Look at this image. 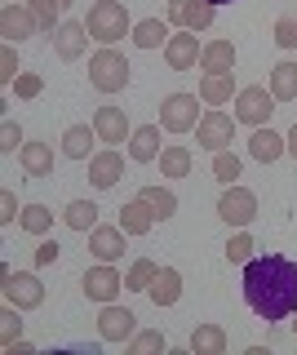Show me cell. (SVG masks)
Returning a JSON list of instances; mask_svg holds the SVG:
<instances>
[{
    "mask_svg": "<svg viewBox=\"0 0 297 355\" xmlns=\"http://www.w3.org/2000/svg\"><path fill=\"white\" fill-rule=\"evenodd\" d=\"M244 302L258 320H293L297 311V262L284 253H262L244 262Z\"/></svg>",
    "mask_w": 297,
    "mask_h": 355,
    "instance_id": "1",
    "label": "cell"
},
{
    "mask_svg": "<svg viewBox=\"0 0 297 355\" xmlns=\"http://www.w3.org/2000/svg\"><path fill=\"white\" fill-rule=\"evenodd\" d=\"M84 27H89V36L98 44H116V40L134 36V18H129V9L120 0H98V5H89Z\"/></svg>",
    "mask_w": 297,
    "mask_h": 355,
    "instance_id": "2",
    "label": "cell"
},
{
    "mask_svg": "<svg viewBox=\"0 0 297 355\" xmlns=\"http://www.w3.org/2000/svg\"><path fill=\"white\" fill-rule=\"evenodd\" d=\"M129 76H134V67H129V58L116 49V44H102V49L89 58V85L98 94H120V89L129 85Z\"/></svg>",
    "mask_w": 297,
    "mask_h": 355,
    "instance_id": "3",
    "label": "cell"
},
{
    "mask_svg": "<svg viewBox=\"0 0 297 355\" xmlns=\"http://www.w3.org/2000/svg\"><path fill=\"white\" fill-rule=\"evenodd\" d=\"M271 116H275V94H271V85H244V89L235 94V120H240V125L262 129V125H271Z\"/></svg>",
    "mask_w": 297,
    "mask_h": 355,
    "instance_id": "4",
    "label": "cell"
},
{
    "mask_svg": "<svg viewBox=\"0 0 297 355\" xmlns=\"http://www.w3.org/2000/svg\"><path fill=\"white\" fill-rule=\"evenodd\" d=\"M0 280H5V302H14L18 311H36L40 302H45V284H40V275L0 266Z\"/></svg>",
    "mask_w": 297,
    "mask_h": 355,
    "instance_id": "5",
    "label": "cell"
},
{
    "mask_svg": "<svg viewBox=\"0 0 297 355\" xmlns=\"http://www.w3.org/2000/svg\"><path fill=\"white\" fill-rule=\"evenodd\" d=\"M195 125H200V98H195V94H169L160 103V129L191 133Z\"/></svg>",
    "mask_w": 297,
    "mask_h": 355,
    "instance_id": "6",
    "label": "cell"
},
{
    "mask_svg": "<svg viewBox=\"0 0 297 355\" xmlns=\"http://www.w3.org/2000/svg\"><path fill=\"white\" fill-rule=\"evenodd\" d=\"M235 116H226V111H204L200 125H195V142H200L204 151H226L231 142H235Z\"/></svg>",
    "mask_w": 297,
    "mask_h": 355,
    "instance_id": "7",
    "label": "cell"
},
{
    "mask_svg": "<svg viewBox=\"0 0 297 355\" xmlns=\"http://www.w3.org/2000/svg\"><path fill=\"white\" fill-rule=\"evenodd\" d=\"M217 218L226 222V227H249L253 218H258V196L249 191V187H235L231 182L226 191H222V200H217Z\"/></svg>",
    "mask_w": 297,
    "mask_h": 355,
    "instance_id": "8",
    "label": "cell"
},
{
    "mask_svg": "<svg viewBox=\"0 0 297 355\" xmlns=\"http://www.w3.org/2000/svg\"><path fill=\"white\" fill-rule=\"evenodd\" d=\"M80 284H84V297H89V302H116L120 288H125V275L116 271V262H98V266L84 271Z\"/></svg>",
    "mask_w": 297,
    "mask_h": 355,
    "instance_id": "9",
    "label": "cell"
},
{
    "mask_svg": "<svg viewBox=\"0 0 297 355\" xmlns=\"http://www.w3.org/2000/svg\"><path fill=\"white\" fill-rule=\"evenodd\" d=\"M213 18H217V5H208V0H169V27L208 31Z\"/></svg>",
    "mask_w": 297,
    "mask_h": 355,
    "instance_id": "10",
    "label": "cell"
},
{
    "mask_svg": "<svg viewBox=\"0 0 297 355\" xmlns=\"http://www.w3.org/2000/svg\"><path fill=\"white\" fill-rule=\"evenodd\" d=\"M138 333V315L129 306L102 302V315H98V338L102 342H129Z\"/></svg>",
    "mask_w": 297,
    "mask_h": 355,
    "instance_id": "11",
    "label": "cell"
},
{
    "mask_svg": "<svg viewBox=\"0 0 297 355\" xmlns=\"http://www.w3.org/2000/svg\"><path fill=\"white\" fill-rule=\"evenodd\" d=\"M89 27L84 22H75V18H62V27L53 31V53H58L62 62H80L84 58V49H89Z\"/></svg>",
    "mask_w": 297,
    "mask_h": 355,
    "instance_id": "12",
    "label": "cell"
},
{
    "mask_svg": "<svg viewBox=\"0 0 297 355\" xmlns=\"http://www.w3.org/2000/svg\"><path fill=\"white\" fill-rule=\"evenodd\" d=\"M200 49H204V44L195 40V31L178 27V31L169 36V44H164V62H169L173 71H195V62H200Z\"/></svg>",
    "mask_w": 297,
    "mask_h": 355,
    "instance_id": "13",
    "label": "cell"
},
{
    "mask_svg": "<svg viewBox=\"0 0 297 355\" xmlns=\"http://www.w3.org/2000/svg\"><path fill=\"white\" fill-rule=\"evenodd\" d=\"M36 14H31V5L23 0V5H0V36H5L9 44H18V40H27V36H36Z\"/></svg>",
    "mask_w": 297,
    "mask_h": 355,
    "instance_id": "14",
    "label": "cell"
},
{
    "mask_svg": "<svg viewBox=\"0 0 297 355\" xmlns=\"http://www.w3.org/2000/svg\"><path fill=\"white\" fill-rule=\"evenodd\" d=\"M93 129H98V142H107V147H120V142L134 138L129 116H125L120 107H98V111H93Z\"/></svg>",
    "mask_w": 297,
    "mask_h": 355,
    "instance_id": "15",
    "label": "cell"
},
{
    "mask_svg": "<svg viewBox=\"0 0 297 355\" xmlns=\"http://www.w3.org/2000/svg\"><path fill=\"white\" fill-rule=\"evenodd\" d=\"M125 178V155H120L116 147H107V151H98L93 160H89V182L98 187V191H111V187Z\"/></svg>",
    "mask_w": 297,
    "mask_h": 355,
    "instance_id": "16",
    "label": "cell"
},
{
    "mask_svg": "<svg viewBox=\"0 0 297 355\" xmlns=\"http://www.w3.org/2000/svg\"><path fill=\"white\" fill-rule=\"evenodd\" d=\"M125 240H129L125 227H93L89 231V253L98 262H120L125 258Z\"/></svg>",
    "mask_w": 297,
    "mask_h": 355,
    "instance_id": "17",
    "label": "cell"
},
{
    "mask_svg": "<svg viewBox=\"0 0 297 355\" xmlns=\"http://www.w3.org/2000/svg\"><path fill=\"white\" fill-rule=\"evenodd\" d=\"M235 71H204L200 76V103L204 107H226L235 98Z\"/></svg>",
    "mask_w": 297,
    "mask_h": 355,
    "instance_id": "18",
    "label": "cell"
},
{
    "mask_svg": "<svg viewBox=\"0 0 297 355\" xmlns=\"http://www.w3.org/2000/svg\"><path fill=\"white\" fill-rule=\"evenodd\" d=\"M284 151H289V138H284V133H275L271 125L253 129V138H249V155H253V160H262V164H275Z\"/></svg>",
    "mask_w": 297,
    "mask_h": 355,
    "instance_id": "19",
    "label": "cell"
},
{
    "mask_svg": "<svg viewBox=\"0 0 297 355\" xmlns=\"http://www.w3.org/2000/svg\"><path fill=\"white\" fill-rule=\"evenodd\" d=\"M120 227H125L129 236H147V231L156 227V214H151V205L142 196H134V200L120 205Z\"/></svg>",
    "mask_w": 297,
    "mask_h": 355,
    "instance_id": "20",
    "label": "cell"
},
{
    "mask_svg": "<svg viewBox=\"0 0 297 355\" xmlns=\"http://www.w3.org/2000/svg\"><path fill=\"white\" fill-rule=\"evenodd\" d=\"M160 125H138L134 129V138H129V160H138V164H151V160H160Z\"/></svg>",
    "mask_w": 297,
    "mask_h": 355,
    "instance_id": "21",
    "label": "cell"
},
{
    "mask_svg": "<svg viewBox=\"0 0 297 355\" xmlns=\"http://www.w3.org/2000/svg\"><path fill=\"white\" fill-rule=\"evenodd\" d=\"M93 142H98L93 125H71L62 133V155H67V160H93Z\"/></svg>",
    "mask_w": 297,
    "mask_h": 355,
    "instance_id": "22",
    "label": "cell"
},
{
    "mask_svg": "<svg viewBox=\"0 0 297 355\" xmlns=\"http://www.w3.org/2000/svg\"><path fill=\"white\" fill-rule=\"evenodd\" d=\"M147 293H151V302H156V306H178V297H182V271H178V266H160L156 284H151Z\"/></svg>",
    "mask_w": 297,
    "mask_h": 355,
    "instance_id": "23",
    "label": "cell"
},
{
    "mask_svg": "<svg viewBox=\"0 0 297 355\" xmlns=\"http://www.w3.org/2000/svg\"><path fill=\"white\" fill-rule=\"evenodd\" d=\"M18 164H23L31 178H49L53 173V147H49V142H23Z\"/></svg>",
    "mask_w": 297,
    "mask_h": 355,
    "instance_id": "24",
    "label": "cell"
},
{
    "mask_svg": "<svg viewBox=\"0 0 297 355\" xmlns=\"http://www.w3.org/2000/svg\"><path fill=\"white\" fill-rule=\"evenodd\" d=\"M186 347L195 355H226V329L222 324H195Z\"/></svg>",
    "mask_w": 297,
    "mask_h": 355,
    "instance_id": "25",
    "label": "cell"
},
{
    "mask_svg": "<svg viewBox=\"0 0 297 355\" xmlns=\"http://www.w3.org/2000/svg\"><path fill=\"white\" fill-rule=\"evenodd\" d=\"M200 67L204 71H235V44L231 40H208L200 49Z\"/></svg>",
    "mask_w": 297,
    "mask_h": 355,
    "instance_id": "26",
    "label": "cell"
},
{
    "mask_svg": "<svg viewBox=\"0 0 297 355\" xmlns=\"http://www.w3.org/2000/svg\"><path fill=\"white\" fill-rule=\"evenodd\" d=\"M156 275H160V262L156 258H134V262H129V271H125V288H129V293H147V288L156 284Z\"/></svg>",
    "mask_w": 297,
    "mask_h": 355,
    "instance_id": "27",
    "label": "cell"
},
{
    "mask_svg": "<svg viewBox=\"0 0 297 355\" xmlns=\"http://www.w3.org/2000/svg\"><path fill=\"white\" fill-rule=\"evenodd\" d=\"M169 22H160V18H142L134 22V44L138 49H160V44H169Z\"/></svg>",
    "mask_w": 297,
    "mask_h": 355,
    "instance_id": "28",
    "label": "cell"
},
{
    "mask_svg": "<svg viewBox=\"0 0 297 355\" xmlns=\"http://www.w3.org/2000/svg\"><path fill=\"white\" fill-rule=\"evenodd\" d=\"M271 94H275V103H293L297 98V62H275L271 67Z\"/></svg>",
    "mask_w": 297,
    "mask_h": 355,
    "instance_id": "29",
    "label": "cell"
},
{
    "mask_svg": "<svg viewBox=\"0 0 297 355\" xmlns=\"http://www.w3.org/2000/svg\"><path fill=\"white\" fill-rule=\"evenodd\" d=\"M191 164H195V155L186 151L182 142H173V147L160 151V173L164 178H191Z\"/></svg>",
    "mask_w": 297,
    "mask_h": 355,
    "instance_id": "30",
    "label": "cell"
},
{
    "mask_svg": "<svg viewBox=\"0 0 297 355\" xmlns=\"http://www.w3.org/2000/svg\"><path fill=\"white\" fill-rule=\"evenodd\" d=\"M138 196L151 205V214H156V222H169L173 214H178V196H173L169 187H142Z\"/></svg>",
    "mask_w": 297,
    "mask_h": 355,
    "instance_id": "31",
    "label": "cell"
},
{
    "mask_svg": "<svg viewBox=\"0 0 297 355\" xmlns=\"http://www.w3.org/2000/svg\"><path fill=\"white\" fill-rule=\"evenodd\" d=\"M62 222H67L71 231H93L98 227V205L93 200H71V205L62 209Z\"/></svg>",
    "mask_w": 297,
    "mask_h": 355,
    "instance_id": "32",
    "label": "cell"
},
{
    "mask_svg": "<svg viewBox=\"0 0 297 355\" xmlns=\"http://www.w3.org/2000/svg\"><path fill=\"white\" fill-rule=\"evenodd\" d=\"M129 347V355H156V351H169V338H164L160 329H142V333H134V338L125 342Z\"/></svg>",
    "mask_w": 297,
    "mask_h": 355,
    "instance_id": "33",
    "label": "cell"
},
{
    "mask_svg": "<svg viewBox=\"0 0 297 355\" xmlns=\"http://www.w3.org/2000/svg\"><path fill=\"white\" fill-rule=\"evenodd\" d=\"M18 227L27 231V236H45V231H53V214L49 205H27L23 218H18Z\"/></svg>",
    "mask_w": 297,
    "mask_h": 355,
    "instance_id": "34",
    "label": "cell"
},
{
    "mask_svg": "<svg viewBox=\"0 0 297 355\" xmlns=\"http://www.w3.org/2000/svg\"><path fill=\"white\" fill-rule=\"evenodd\" d=\"M27 5H31V14H36V27L40 31H45V36H53V31H58L62 27V5H58V0H27Z\"/></svg>",
    "mask_w": 297,
    "mask_h": 355,
    "instance_id": "35",
    "label": "cell"
},
{
    "mask_svg": "<svg viewBox=\"0 0 297 355\" xmlns=\"http://www.w3.org/2000/svg\"><path fill=\"white\" fill-rule=\"evenodd\" d=\"M18 315H23V311H18L14 302H5V311H0V347H14V342H23V320H18Z\"/></svg>",
    "mask_w": 297,
    "mask_h": 355,
    "instance_id": "36",
    "label": "cell"
},
{
    "mask_svg": "<svg viewBox=\"0 0 297 355\" xmlns=\"http://www.w3.org/2000/svg\"><path fill=\"white\" fill-rule=\"evenodd\" d=\"M253 249H258V244H253V236H249V231H244V227H240V231H235V236H231V240H226V262H235V266H244L249 258H258V253H253Z\"/></svg>",
    "mask_w": 297,
    "mask_h": 355,
    "instance_id": "37",
    "label": "cell"
},
{
    "mask_svg": "<svg viewBox=\"0 0 297 355\" xmlns=\"http://www.w3.org/2000/svg\"><path fill=\"white\" fill-rule=\"evenodd\" d=\"M240 169H244V164H240V155L231 151V147H226V151H213V178H217V182L231 187V182L240 178Z\"/></svg>",
    "mask_w": 297,
    "mask_h": 355,
    "instance_id": "38",
    "label": "cell"
},
{
    "mask_svg": "<svg viewBox=\"0 0 297 355\" xmlns=\"http://www.w3.org/2000/svg\"><path fill=\"white\" fill-rule=\"evenodd\" d=\"M18 76H23V71H18V49L5 40V49H0V85H5V89H14Z\"/></svg>",
    "mask_w": 297,
    "mask_h": 355,
    "instance_id": "39",
    "label": "cell"
},
{
    "mask_svg": "<svg viewBox=\"0 0 297 355\" xmlns=\"http://www.w3.org/2000/svg\"><path fill=\"white\" fill-rule=\"evenodd\" d=\"M14 94L23 98V103H31V98H40V94H45V80H40L36 71H23V76L14 80Z\"/></svg>",
    "mask_w": 297,
    "mask_h": 355,
    "instance_id": "40",
    "label": "cell"
},
{
    "mask_svg": "<svg viewBox=\"0 0 297 355\" xmlns=\"http://www.w3.org/2000/svg\"><path fill=\"white\" fill-rule=\"evenodd\" d=\"M275 44L280 49H297V14H284L275 22Z\"/></svg>",
    "mask_w": 297,
    "mask_h": 355,
    "instance_id": "41",
    "label": "cell"
},
{
    "mask_svg": "<svg viewBox=\"0 0 297 355\" xmlns=\"http://www.w3.org/2000/svg\"><path fill=\"white\" fill-rule=\"evenodd\" d=\"M0 151H23V129L14 125V120H5V125H0Z\"/></svg>",
    "mask_w": 297,
    "mask_h": 355,
    "instance_id": "42",
    "label": "cell"
},
{
    "mask_svg": "<svg viewBox=\"0 0 297 355\" xmlns=\"http://www.w3.org/2000/svg\"><path fill=\"white\" fill-rule=\"evenodd\" d=\"M18 218H23V214H18V196L14 191H0V222H5V227H14Z\"/></svg>",
    "mask_w": 297,
    "mask_h": 355,
    "instance_id": "43",
    "label": "cell"
},
{
    "mask_svg": "<svg viewBox=\"0 0 297 355\" xmlns=\"http://www.w3.org/2000/svg\"><path fill=\"white\" fill-rule=\"evenodd\" d=\"M58 244H53V240H45V244H40V249H36V266H53V262H58Z\"/></svg>",
    "mask_w": 297,
    "mask_h": 355,
    "instance_id": "44",
    "label": "cell"
},
{
    "mask_svg": "<svg viewBox=\"0 0 297 355\" xmlns=\"http://www.w3.org/2000/svg\"><path fill=\"white\" fill-rule=\"evenodd\" d=\"M284 138H289V155H293V160H297V125H293L289 133H284Z\"/></svg>",
    "mask_w": 297,
    "mask_h": 355,
    "instance_id": "45",
    "label": "cell"
},
{
    "mask_svg": "<svg viewBox=\"0 0 297 355\" xmlns=\"http://www.w3.org/2000/svg\"><path fill=\"white\" fill-rule=\"evenodd\" d=\"M293 338H297V311H293Z\"/></svg>",
    "mask_w": 297,
    "mask_h": 355,
    "instance_id": "46",
    "label": "cell"
},
{
    "mask_svg": "<svg viewBox=\"0 0 297 355\" xmlns=\"http://www.w3.org/2000/svg\"><path fill=\"white\" fill-rule=\"evenodd\" d=\"M208 5H231V0H208Z\"/></svg>",
    "mask_w": 297,
    "mask_h": 355,
    "instance_id": "47",
    "label": "cell"
},
{
    "mask_svg": "<svg viewBox=\"0 0 297 355\" xmlns=\"http://www.w3.org/2000/svg\"><path fill=\"white\" fill-rule=\"evenodd\" d=\"M5 5H23V0H5Z\"/></svg>",
    "mask_w": 297,
    "mask_h": 355,
    "instance_id": "48",
    "label": "cell"
},
{
    "mask_svg": "<svg viewBox=\"0 0 297 355\" xmlns=\"http://www.w3.org/2000/svg\"><path fill=\"white\" fill-rule=\"evenodd\" d=\"M58 5H62V9H67V5H71V0H58Z\"/></svg>",
    "mask_w": 297,
    "mask_h": 355,
    "instance_id": "49",
    "label": "cell"
}]
</instances>
